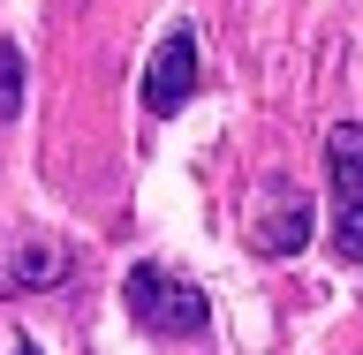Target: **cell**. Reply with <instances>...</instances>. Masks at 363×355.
<instances>
[{
    "label": "cell",
    "instance_id": "6da1fadb",
    "mask_svg": "<svg viewBox=\"0 0 363 355\" xmlns=\"http://www.w3.org/2000/svg\"><path fill=\"white\" fill-rule=\"evenodd\" d=\"M121 303H129V317L144 325V333L159 340H197L204 325H212V303H204V288L189 280V272H167V265H129V280H121Z\"/></svg>",
    "mask_w": 363,
    "mask_h": 355
},
{
    "label": "cell",
    "instance_id": "7a4b0ae2",
    "mask_svg": "<svg viewBox=\"0 0 363 355\" xmlns=\"http://www.w3.org/2000/svg\"><path fill=\"white\" fill-rule=\"evenodd\" d=\"M325 181H333V257L363 265V121L325 129Z\"/></svg>",
    "mask_w": 363,
    "mask_h": 355
},
{
    "label": "cell",
    "instance_id": "3957f363",
    "mask_svg": "<svg viewBox=\"0 0 363 355\" xmlns=\"http://www.w3.org/2000/svg\"><path fill=\"white\" fill-rule=\"evenodd\" d=\"M318 235V212H311V197L295 189L288 174H272L265 189H257V220H250V249L257 257H295V249Z\"/></svg>",
    "mask_w": 363,
    "mask_h": 355
},
{
    "label": "cell",
    "instance_id": "277c9868",
    "mask_svg": "<svg viewBox=\"0 0 363 355\" xmlns=\"http://www.w3.org/2000/svg\"><path fill=\"white\" fill-rule=\"evenodd\" d=\"M189 91H197V30L189 23H174L167 38H159V53H152V68H144V113H182L189 106Z\"/></svg>",
    "mask_w": 363,
    "mask_h": 355
},
{
    "label": "cell",
    "instance_id": "5b68a950",
    "mask_svg": "<svg viewBox=\"0 0 363 355\" xmlns=\"http://www.w3.org/2000/svg\"><path fill=\"white\" fill-rule=\"evenodd\" d=\"M68 242H53V235H16V242L0 249V303H23V295H45L68 280Z\"/></svg>",
    "mask_w": 363,
    "mask_h": 355
},
{
    "label": "cell",
    "instance_id": "8992f818",
    "mask_svg": "<svg viewBox=\"0 0 363 355\" xmlns=\"http://www.w3.org/2000/svg\"><path fill=\"white\" fill-rule=\"evenodd\" d=\"M23 113V45L0 38V129Z\"/></svg>",
    "mask_w": 363,
    "mask_h": 355
},
{
    "label": "cell",
    "instance_id": "52a82bcc",
    "mask_svg": "<svg viewBox=\"0 0 363 355\" xmlns=\"http://www.w3.org/2000/svg\"><path fill=\"white\" fill-rule=\"evenodd\" d=\"M8 355H38V340H16V348H8Z\"/></svg>",
    "mask_w": 363,
    "mask_h": 355
}]
</instances>
